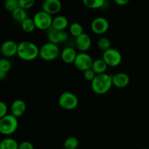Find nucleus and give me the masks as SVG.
<instances>
[{
    "label": "nucleus",
    "instance_id": "nucleus-15",
    "mask_svg": "<svg viewBox=\"0 0 149 149\" xmlns=\"http://www.w3.org/2000/svg\"><path fill=\"white\" fill-rule=\"evenodd\" d=\"M26 110V104L23 100L17 99L14 100L10 106V111L11 114L15 116V117L19 118L23 116L25 113Z\"/></svg>",
    "mask_w": 149,
    "mask_h": 149
},
{
    "label": "nucleus",
    "instance_id": "nucleus-26",
    "mask_svg": "<svg viewBox=\"0 0 149 149\" xmlns=\"http://www.w3.org/2000/svg\"><path fill=\"white\" fill-rule=\"evenodd\" d=\"M4 8L7 10L13 13L14 10L19 7L18 0H6L4 1Z\"/></svg>",
    "mask_w": 149,
    "mask_h": 149
},
{
    "label": "nucleus",
    "instance_id": "nucleus-2",
    "mask_svg": "<svg viewBox=\"0 0 149 149\" xmlns=\"http://www.w3.org/2000/svg\"><path fill=\"white\" fill-rule=\"evenodd\" d=\"M113 86L112 76L108 74H97L91 81V87L95 93L104 95L107 93Z\"/></svg>",
    "mask_w": 149,
    "mask_h": 149
},
{
    "label": "nucleus",
    "instance_id": "nucleus-1",
    "mask_svg": "<svg viewBox=\"0 0 149 149\" xmlns=\"http://www.w3.org/2000/svg\"><path fill=\"white\" fill-rule=\"evenodd\" d=\"M17 55L25 61H32L39 56V48L30 41H23L18 44Z\"/></svg>",
    "mask_w": 149,
    "mask_h": 149
},
{
    "label": "nucleus",
    "instance_id": "nucleus-33",
    "mask_svg": "<svg viewBox=\"0 0 149 149\" xmlns=\"http://www.w3.org/2000/svg\"><path fill=\"white\" fill-rule=\"evenodd\" d=\"M7 73H4V72H0V79L1 80H4V79L7 77Z\"/></svg>",
    "mask_w": 149,
    "mask_h": 149
},
{
    "label": "nucleus",
    "instance_id": "nucleus-10",
    "mask_svg": "<svg viewBox=\"0 0 149 149\" xmlns=\"http://www.w3.org/2000/svg\"><path fill=\"white\" fill-rule=\"evenodd\" d=\"M47 38L49 42L56 45L65 42L68 39V35L65 31H60L51 27L47 30Z\"/></svg>",
    "mask_w": 149,
    "mask_h": 149
},
{
    "label": "nucleus",
    "instance_id": "nucleus-8",
    "mask_svg": "<svg viewBox=\"0 0 149 149\" xmlns=\"http://www.w3.org/2000/svg\"><path fill=\"white\" fill-rule=\"evenodd\" d=\"M93 60L89 54L86 52H81L77 55L74 64L79 71H85L92 68Z\"/></svg>",
    "mask_w": 149,
    "mask_h": 149
},
{
    "label": "nucleus",
    "instance_id": "nucleus-25",
    "mask_svg": "<svg viewBox=\"0 0 149 149\" xmlns=\"http://www.w3.org/2000/svg\"><path fill=\"white\" fill-rule=\"evenodd\" d=\"M111 44L110 40L107 37H101L97 41V47L103 52H105V51L111 48Z\"/></svg>",
    "mask_w": 149,
    "mask_h": 149
},
{
    "label": "nucleus",
    "instance_id": "nucleus-6",
    "mask_svg": "<svg viewBox=\"0 0 149 149\" xmlns=\"http://www.w3.org/2000/svg\"><path fill=\"white\" fill-rule=\"evenodd\" d=\"M33 20L36 25V29L39 30L45 31L48 30L52 27L53 18L51 15L42 10V11L37 12L34 15Z\"/></svg>",
    "mask_w": 149,
    "mask_h": 149
},
{
    "label": "nucleus",
    "instance_id": "nucleus-29",
    "mask_svg": "<svg viewBox=\"0 0 149 149\" xmlns=\"http://www.w3.org/2000/svg\"><path fill=\"white\" fill-rule=\"evenodd\" d=\"M95 76L96 74L93 71L92 68L84 71V77L86 80H87V81H92L95 79Z\"/></svg>",
    "mask_w": 149,
    "mask_h": 149
},
{
    "label": "nucleus",
    "instance_id": "nucleus-22",
    "mask_svg": "<svg viewBox=\"0 0 149 149\" xmlns=\"http://www.w3.org/2000/svg\"><path fill=\"white\" fill-rule=\"evenodd\" d=\"M83 4L90 9H100L105 4V0H82Z\"/></svg>",
    "mask_w": 149,
    "mask_h": 149
},
{
    "label": "nucleus",
    "instance_id": "nucleus-5",
    "mask_svg": "<svg viewBox=\"0 0 149 149\" xmlns=\"http://www.w3.org/2000/svg\"><path fill=\"white\" fill-rule=\"evenodd\" d=\"M58 104L64 110H74L79 105L78 97L71 92H64L58 98Z\"/></svg>",
    "mask_w": 149,
    "mask_h": 149
},
{
    "label": "nucleus",
    "instance_id": "nucleus-28",
    "mask_svg": "<svg viewBox=\"0 0 149 149\" xmlns=\"http://www.w3.org/2000/svg\"><path fill=\"white\" fill-rule=\"evenodd\" d=\"M19 7L24 10H29L35 4V0H18Z\"/></svg>",
    "mask_w": 149,
    "mask_h": 149
},
{
    "label": "nucleus",
    "instance_id": "nucleus-4",
    "mask_svg": "<svg viewBox=\"0 0 149 149\" xmlns=\"http://www.w3.org/2000/svg\"><path fill=\"white\" fill-rule=\"evenodd\" d=\"M18 127L17 118L13 114H7L0 119V132L4 135H13Z\"/></svg>",
    "mask_w": 149,
    "mask_h": 149
},
{
    "label": "nucleus",
    "instance_id": "nucleus-19",
    "mask_svg": "<svg viewBox=\"0 0 149 149\" xmlns=\"http://www.w3.org/2000/svg\"><path fill=\"white\" fill-rule=\"evenodd\" d=\"M12 16H13V18L15 21L17 22V23H20V24L26 19L28 18L26 10L20 7L12 13Z\"/></svg>",
    "mask_w": 149,
    "mask_h": 149
},
{
    "label": "nucleus",
    "instance_id": "nucleus-11",
    "mask_svg": "<svg viewBox=\"0 0 149 149\" xmlns=\"http://www.w3.org/2000/svg\"><path fill=\"white\" fill-rule=\"evenodd\" d=\"M42 10L48 14L56 15L62 8V4L60 0H44L42 4Z\"/></svg>",
    "mask_w": 149,
    "mask_h": 149
},
{
    "label": "nucleus",
    "instance_id": "nucleus-34",
    "mask_svg": "<svg viewBox=\"0 0 149 149\" xmlns=\"http://www.w3.org/2000/svg\"><path fill=\"white\" fill-rule=\"evenodd\" d=\"M141 149H149V148H141Z\"/></svg>",
    "mask_w": 149,
    "mask_h": 149
},
{
    "label": "nucleus",
    "instance_id": "nucleus-21",
    "mask_svg": "<svg viewBox=\"0 0 149 149\" xmlns=\"http://www.w3.org/2000/svg\"><path fill=\"white\" fill-rule=\"evenodd\" d=\"M69 32L71 36L77 38L84 33L83 26L79 23H73L69 26Z\"/></svg>",
    "mask_w": 149,
    "mask_h": 149
},
{
    "label": "nucleus",
    "instance_id": "nucleus-3",
    "mask_svg": "<svg viewBox=\"0 0 149 149\" xmlns=\"http://www.w3.org/2000/svg\"><path fill=\"white\" fill-rule=\"evenodd\" d=\"M61 50L58 45L48 42L39 48V57L45 61H55L61 55Z\"/></svg>",
    "mask_w": 149,
    "mask_h": 149
},
{
    "label": "nucleus",
    "instance_id": "nucleus-16",
    "mask_svg": "<svg viewBox=\"0 0 149 149\" xmlns=\"http://www.w3.org/2000/svg\"><path fill=\"white\" fill-rule=\"evenodd\" d=\"M78 54L76 49L71 47H67L64 48L61 52V58L64 63L67 64L74 63Z\"/></svg>",
    "mask_w": 149,
    "mask_h": 149
},
{
    "label": "nucleus",
    "instance_id": "nucleus-30",
    "mask_svg": "<svg viewBox=\"0 0 149 149\" xmlns=\"http://www.w3.org/2000/svg\"><path fill=\"white\" fill-rule=\"evenodd\" d=\"M7 111H8V108L6 103L2 101L0 102V119L7 115Z\"/></svg>",
    "mask_w": 149,
    "mask_h": 149
},
{
    "label": "nucleus",
    "instance_id": "nucleus-9",
    "mask_svg": "<svg viewBox=\"0 0 149 149\" xmlns=\"http://www.w3.org/2000/svg\"><path fill=\"white\" fill-rule=\"evenodd\" d=\"M92 31L97 35H101L106 33L109 28V23L103 17H95L90 25Z\"/></svg>",
    "mask_w": 149,
    "mask_h": 149
},
{
    "label": "nucleus",
    "instance_id": "nucleus-14",
    "mask_svg": "<svg viewBox=\"0 0 149 149\" xmlns=\"http://www.w3.org/2000/svg\"><path fill=\"white\" fill-rule=\"evenodd\" d=\"M113 85L117 88H125L129 85L130 82V77L127 74L123 72L116 73L112 76Z\"/></svg>",
    "mask_w": 149,
    "mask_h": 149
},
{
    "label": "nucleus",
    "instance_id": "nucleus-24",
    "mask_svg": "<svg viewBox=\"0 0 149 149\" xmlns=\"http://www.w3.org/2000/svg\"><path fill=\"white\" fill-rule=\"evenodd\" d=\"M21 28L23 31L26 33H31L35 30V29H36L33 19L29 18V17L21 23Z\"/></svg>",
    "mask_w": 149,
    "mask_h": 149
},
{
    "label": "nucleus",
    "instance_id": "nucleus-17",
    "mask_svg": "<svg viewBox=\"0 0 149 149\" xmlns=\"http://www.w3.org/2000/svg\"><path fill=\"white\" fill-rule=\"evenodd\" d=\"M68 26V20L64 15H58L53 18L52 27L54 29L60 31H65Z\"/></svg>",
    "mask_w": 149,
    "mask_h": 149
},
{
    "label": "nucleus",
    "instance_id": "nucleus-12",
    "mask_svg": "<svg viewBox=\"0 0 149 149\" xmlns=\"http://www.w3.org/2000/svg\"><path fill=\"white\" fill-rule=\"evenodd\" d=\"M18 45L13 40H7L1 45V52L5 58H12L17 55Z\"/></svg>",
    "mask_w": 149,
    "mask_h": 149
},
{
    "label": "nucleus",
    "instance_id": "nucleus-18",
    "mask_svg": "<svg viewBox=\"0 0 149 149\" xmlns=\"http://www.w3.org/2000/svg\"><path fill=\"white\" fill-rule=\"evenodd\" d=\"M108 65L105 62L103 58L101 59H96L93 61V65H92V69L96 74H105L107 70Z\"/></svg>",
    "mask_w": 149,
    "mask_h": 149
},
{
    "label": "nucleus",
    "instance_id": "nucleus-7",
    "mask_svg": "<svg viewBox=\"0 0 149 149\" xmlns=\"http://www.w3.org/2000/svg\"><path fill=\"white\" fill-rule=\"evenodd\" d=\"M103 58L108 66L116 67L121 63L122 61V54L114 48H110L103 53Z\"/></svg>",
    "mask_w": 149,
    "mask_h": 149
},
{
    "label": "nucleus",
    "instance_id": "nucleus-23",
    "mask_svg": "<svg viewBox=\"0 0 149 149\" xmlns=\"http://www.w3.org/2000/svg\"><path fill=\"white\" fill-rule=\"evenodd\" d=\"M79 146V141L76 137L70 136L64 141L63 149H77Z\"/></svg>",
    "mask_w": 149,
    "mask_h": 149
},
{
    "label": "nucleus",
    "instance_id": "nucleus-31",
    "mask_svg": "<svg viewBox=\"0 0 149 149\" xmlns=\"http://www.w3.org/2000/svg\"><path fill=\"white\" fill-rule=\"evenodd\" d=\"M19 149H34V146L29 141H23L19 143Z\"/></svg>",
    "mask_w": 149,
    "mask_h": 149
},
{
    "label": "nucleus",
    "instance_id": "nucleus-13",
    "mask_svg": "<svg viewBox=\"0 0 149 149\" xmlns=\"http://www.w3.org/2000/svg\"><path fill=\"white\" fill-rule=\"evenodd\" d=\"M76 45H77V49L81 52H87L91 47V37L87 33H83L76 39Z\"/></svg>",
    "mask_w": 149,
    "mask_h": 149
},
{
    "label": "nucleus",
    "instance_id": "nucleus-20",
    "mask_svg": "<svg viewBox=\"0 0 149 149\" xmlns=\"http://www.w3.org/2000/svg\"><path fill=\"white\" fill-rule=\"evenodd\" d=\"M0 149H19V143L13 138H5L0 143Z\"/></svg>",
    "mask_w": 149,
    "mask_h": 149
},
{
    "label": "nucleus",
    "instance_id": "nucleus-32",
    "mask_svg": "<svg viewBox=\"0 0 149 149\" xmlns=\"http://www.w3.org/2000/svg\"><path fill=\"white\" fill-rule=\"evenodd\" d=\"M113 1H114V2L116 3V4H118V5L123 6L128 4L130 0H113Z\"/></svg>",
    "mask_w": 149,
    "mask_h": 149
},
{
    "label": "nucleus",
    "instance_id": "nucleus-27",
    "mask_svg": "<svg viewBox=\"0 0 149 149\" xmlns=\"http://www.w3.org/2000/svg\"><path fill=\"white\" fill-rule=\"evenodd\" d=\"M11 63L7 58H1L0 60V72L8 73L11 69Z\"/></svg>",
    "mask_w": 149,
    "mask_h": 149
}]
</instances>
